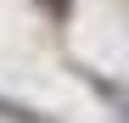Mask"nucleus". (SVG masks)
Instances as JSON below:
<instances>
[{"mask_svg":"<svg viewBox=\"0 0 129 123\" xmlns=\"http://www.w3.org/2000/svg\"><path fill=\"white\" fill-rule=\"evenodd\" d=\"M51 11H56V17H62V11H68V0H51Z\"/></svg>","mask_w":129,"mask_h":123,"instance_id":"obj_1","label":"nucleus"},{"mask_svg":"<svg viewBox=\"0 0 129 123\" xmlns=\"http://www.w3.org/2000/svg\"><path fill=\"white\" fill-rule=\"evenodd\" d=\"M123 123H129V101H123Z\"/></svg>","mask_w":129,"mask_h":123,"instance_id":"obj_2","label":"nucleus"}]
</instances>
